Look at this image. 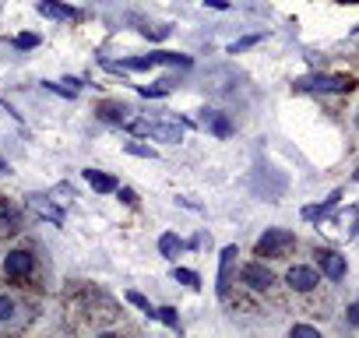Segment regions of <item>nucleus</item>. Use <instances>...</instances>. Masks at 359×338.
Masks as SVG:
<instances>
[{
    "instance_id": "f257e3e1",
    "label": "nucleus",
    "mask_w": 359,
    "mask_h": 338,
    "mask_svg": "<svg viewBox=\"0 0 359 338\" xmlns=\"http://www.w3.org/2000/svg\"><path fill=\"white\" fill-rule=\"evenodd\" d=\"M158 64L191 67V57H184V53H162V50H155V53H148V57H134V60H123V64L102 60V67H106V71H113V74H123V71H148V67H158Z\"/></svg>"
},
{
    "instance_id": "f03ea898",
    "label": "nucleus",
    "mask_w": 359,
    "mask_h": 338,
    "mask_svg": "<svg viewBox=\"0 0 359 338\" xmlns=\"http://www.w3.org/2000/svg\"><path fill=\"white\" fill-rule=\"evenodd\" d=\"M355 81L352 78H345V74H306V78H299L292 88L296 92H348Z\"/></svg>"
},
{
    "instance_id": "7ed1b4c3",
    "label": "nucleus",
    "mask_w": 359,
    "mask_h": 338,
    "mask_svg": "<svg viewBox=\"0 0 359 338\" xmlns=\"http://www.w3.org/2000/svg\"><path fill=\"white\" fill-rule=\"evenodd\" d=\"M292 247H296V236L289 229H268L257 240V254L261 257H285V254H292Z\"/></svg>"
},
{
    "instance_id": "20e7f679",
    "label": "nucleus",
    "mask_w": 359,
    "mask_h": 338,
    "mask_svg": "<svg viewBox=\"0 0 359 338\" xmlns=\"http://www.w3.org/2000/svg\"><path fill=\"white\" fill-rule=\"evenodd\" d=\"M317 268H320V275H324V278H331V282H341V278H345V271H348L345 257H341V254H334V250H317Z\"/></svg>"
},
{
    "instance_id": "39448f33",
    "label": "nucleus",
    "mask_w": 359,
    "mask_h": 338,
    "mask_svg": "<svg viewBox=\"0 0 359 338\" xmlns=\"http://www.w3.org/2000/svg\"><path fill=\"white\" fill-rule=\"evenodd\" d=\"M240 278H243L250 289H257V292H268V289L275 285V275H271V268H264V261L247 264V268L240 271Z\"/></svg>"
},
{
    "instance_id": "423d86ee",
    "label": "nucleus",
    "mask_w": 359,
    "mask_h": 338,
    "mask_svg": "<svg viewBox=\"0 0 359 338\" xmlns=\"http://www.w3.org/2000/svg\"><path fill=\"white\" fill-rule=\"evenodd\" d=\"M285 282H289V289H292V292H310V289L320 282V275H317V268L292 264V268L285 271Z\"/></svg>"
},
{
    "instance_id": "0eeeda50",
    "label": "nucleus",
    "mask_w": 359,
    "mask_h": 338,
    "mask_svg": "<svg viewBox=\"0 0 359 338\" xmlns=\"http://www.w3.org/2000/svg\"><path fill=\"white\" fill-rule=\"evenodd\" d=\"M32 268H36L32 250H11V254L4 257V271H8V278H25V275H32Z\"/></svg>"
},
{
    "instance_id": "6e6552de",
    "label": "nucleus",
    "mask_w": 359,
    "mask_h": 338,
    "mask_svg": "<svg viewBox=\"0 0 359 338\" xmlns=\"http://www.w3.org/2000/svg\"><path fill=\"white\" fill-rule=\"evenodd\" d=\"M236 247L229 243L226 250H222V261H219V296L226 299L229 296V285H233V268H236Z\"/></svg>"
},
{
    "instance_id": "1a4fd4ad",
    "label": "nucleus",
    "mask_w": 359,
    "mask_h": 338,
    "mask_svg": "<svg viewBox=\"0 0 359 338\" xmlns=\"http://www.w3.org/2000/svg\"><path fill=\"white\" fill-rule=\"evenodd\" d=\"M201 127H205V130H212L215 137H229V134H233L229 116H226V113H219V109H201Z\"/></svg>"
},
{
    "instance_id": "9d476101",
    "label": "nucleus",
    "mask_w": 359,
    "mask_h": 338,
    "mask_svg": "<svg viewBox=\"0 0 359 338\" xmlns=\"http://www.w3.org/2000/svg\"><path fill=\"white\" fill-rule=\"evenodd\" d=\"M39 15L43 18H53V22H67V18H78L74 8L60 4V0H39Z\"/></svg>"
},
{
    "instance_id": "9b49d317",
    "label": "nucleus",
    "mask_w": 359,
    "mask_h": 338,
    "mask_svg": "<svg viewBox=\"0 0 359 338\" xmlns=\"http://www.w3.org/2000/svg\"><path fill=\"white\" fill-rule=\"evenodd\" d=\"M148 137L165 141V144H180V141H184V127H180V123H151Z\"/></svg>"
},
{
    "instance_id": "f8f14e48",
    "label": "nucleus",
    "mask_w": 359,
    "mask_h": 338,
    "mask_svg": "<svg viewBox=\"0 0 359 338\" xmlns=\"http://www.w3.org/2000/svg\"><path fill=\"white\" fill-rule=\"evenodd\" d=\"M130 106H123V102H99V116L102 120H109V123H127L130 120Z\"/></svg>"
},
{
    "instance_id": "ddd939ff",
    "label": "nucleus",
    "mask_w": 359,
    "mask_h": 338,
    "mask_svg": "<svg viewBox=\"0 0 359 338\" xmlns=\"http://www.w3.org/2000/svg\"><path fill=\"white\" fill-rule=\"evenodd\" d=\"M29 205H32V208H36V212H39L43 219H50L53 226H60V222H64V212H60V208H53V205H50L46 198H39V194H32V198H29Z\"/></svg>"
},
{
    "instance_id": "4468645a",
    "label": "nucleus",
    "mask_w": 359,
    "mask_h": 338,
    "mask_svg": "<svg viewBox=\"0 0 359 338\" xmlns=\"http://www.w3.org/2000/svg\"><path fill=\"white\" fill-rule=\"evenodd\" d=\"M85 180H88L99 194H113V191H116V180H113L109 173H95V169H85Z\"/></svg>"
},
{
    "instance_id": "2eb2a0df",
    "label": "nucleus",
    "mask_w": 359,
    "mask_h": 338,
    "mask_svg": "<svg viewBox=\"0 0 359 338\" xmlns=\"http://www.w3.org/2000/svg\"><path fill=\"white\" fill-rule=\"evenodd\" d=\"M180 247H184V243H180V236H172V233H162V236H158V254H162V257H176Z\"/></svg>"
},
{
    "instance_id": "dca6fc26",
    "label": "nucleus",
    "mask_w": 359,
    "mask_h": 338,
    "mask_svg": "<svg viewBox=\"0 0 359 338\" xmlns=\"http://www.w3.org/2000/svg\"><path fill=\"white\" fill-rule=\"evenodd\" d=\"M172 278H176V282H184V285H191V289H198V285H201L198 271H191V268H176V271H172Z\"/></svg>"
},
{
    "instance_id": "f3484780",
    "label": "nucleus",
    "mask_w": 359,
    "mask_h": 338,
    "mask_svg": "<svg viewBox=\"0 0 359 338\" xmlns=\"http://www.w3.org/2000/svg\"><path fill=\"white\" fill-rule=\"evenodd\" d=\"M127 303H134V306H137L141 313H148V317H155V306H151V303H148V299H144L141 292H134V289H130V292H127Z\"/></svg>"
},
{
    "instance_id": "a211bd4d",
    "label": "nucleus",
    "mask_w": 359,
    "mask_h": 338,
    "mask_svg": "<svg viewBox=\"0 0 359 338\" xmlns=\"http://www.w3.org/2000/svg\"><path fill=\"white\" fill-rule=\"evenodd\" d=\"M15 310H18V303H15L11 296H4V292H0V324H4V320H11V317H15Z\"/></svg>"
},
{
    "instance_id": "6ab92c4d",
    "label": "nucleus",
    "mask_w": 359,
    "mask_h": 338,
    "mask_svg": "<svg viewBox=\"0 0 359 338\" xmlns=\"http://www.w3.org/2000/svg\"><path fill=\"white\" fill-rule=\"evenodd\" d=\"M155 317H158V320H165L172 331H180V317H176V310H172V306H158V310H155Z\"/></svg>"
},
{
    "instance_id": "aec40b11",
    "label": "nucleus",
    "mask_w": 359,
    "mask_h": 338,
    "mask_svg": "<svg viewBox=\"0 0 359 338\" xmlns=\"http://www.w3.org/2000/svg\"><path fill=\"white\" fill-rule=\"evenodd\" d=\"M169 85H172V81H158V85H141V95H144V99L165 95V92H169Z\"/></svg>"
},
{
    "instance_id": "412c9836",
    "label": "nucleus",
    "mask_w": 359,
    "mask_h": 338,
    "mask_svg": "<svg viewBox=\"0 0 359 338\" xmlns=\"http://www.w3.org/2000/svg\"><path fill=\"white\" fill-rule=\"evenodd\" d=\"M15 46H18V50H32V46H39V36H36V32H25V36L15 39Z\"/></svg>"
},
{
    "instance_id": "4be33fe9",
    "label": "nucleus",
    "mask_w": 359,
    "mask_h": 338,
    "mask_svg": "<svg viewBox=\"0 0 359 338\" xmlns=\"http://www.w3.org/2000/svg\"><path fill=\"white\" fill-rule=\"evenodd\" d=\"M123 148H127L130 155H141V158H155V151H151V148H144V144H137V141H127Z\"/></svg>"
},
{
    "instance_id": "5701e85b",
    "label": "nucleus",
    "mask_w": 359,
    "mask_h": 338,
    "mask_svg": "<svg viewBox=\"0 0 359 338\" xmlns=\"http://www.w3.org/2000/svg\"><path fill=\"white\" fill-rule=\"evenodd\" d=\"M292 334H299V338H320V331L310 327V324H292Z\"/></svg>"
},
{
    "instance_id": "b1692460",
    "label": "nucleus",
    "mask_w": 359,
    "mask_h": 338,
    "mask_svg": "<svg viewBox=\"0 0 359 338\" xmlns=\"http://www.w3.org/2000/svg\"><path fill=\"white\" fill-rule=\"evenodd\" d=\"M257 39H261V36H247V39H240V43H233V46H229V53H240V50H247V46H254Z\"/></svg>"
},
{
    "instance_id": "393cba45",
    "label": "nucleus",
    "mask_w": 359,
    "mask_h": 338,
    "mask_svg": "<svg viewBox=\"0 0 359 338\" xmlns=\"http://www.w3.org/2000/svg\"><path fill=\"white\" fill-rule=\"evenodd\" d=\"M116 194H120V201H127V205H137V194H134L130 187H116Z\"/></svg>"
},
{
    "instance_id": "a878e982",
    "label": "nucleus",
    "mask_w": 359,
    "mask_h": 338,
    "mask_svg": "<svg viewBox=\"0 0 359 338\" xmlns=\"http://www.w3.org/2000/svg\"><path fill=\"white\" fill-rule=\"evenodd\" d=\"M144 36H148V39H165L169 29H144Z\"/></svg>"
},
{
    "instance_id": "bb28decb",
    "label": "nucleus",
    "mask_w": 359,
    "mask_h": 338,
    "mask_svg": "<svg viewBox=\"0 0 359 338\" xmlns=\"http://www.w3.org/2000/svg\"><path fill=\"white\" fill-rule=\"evenodd\" d=\"M348 324H352V327H359V303H352V306H348Z\"/></svg>"
},
{
    "instance_id": "cd10ccee",
    "label": "nucleus",
    "mask_w": 359,
    "mask_h": 338,
    "mask_svg": "<svg viewBox=\"0 0 359 338\" xmlns=\"http://www.w3.org/2000/svg\"><path fill=\"white\" fill-rule=\"evenodd\" d=\"M4 169H8V165H4V162H0V173H4Z\"/></svg>"
},
{
    "instance_id": "c85d7f7f",
    "label": "nucleus",
    "mask_w": 359,
    "mask_h": 338,
    "mask_svg": "<svg viewBox=\"0 0 359 338\" xmlns=\"http://www.w3.org/2000/svg\"><path fill=\"white\" fill-rule=\"evenodd\" d=\"M345 4H359V0H345Z\"/></svg>"
},
{
    "instance_id": "c756f323",
    "label": "nucleus",
    "mask_w": 359,
    "mask_h": 338,
    "mask_svg": "<svg viewBox=\"0 0 359 338\" xmlns=\"http://www.w3.org/2000/svg\"><path fill=\"white\" fill-rule=\"evenodd\" d=\"M352 177H355V180H359V169H355V173H352Z\"/></svg>"
}]
</instances>
